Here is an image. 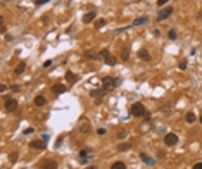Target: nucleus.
Returning a JSON list of instances; mask_svg holds the SVG:
<instances>
[{"label":"nucleus","instance_id":"f257e3e1","mask_svg":"<svg viewBox=\"0 0 202 169\" xmlns=\"http://www.w3.org/2000/svg\"><path fill=\"white\" fill-rule=\"evenodd\" d=\"M121 83V78H112V76H105L104 80H102V88L105 90V91H111L114 90L118 85Z\"/></svg>","mask_w":202,"mask_h":169},{"label":"nucleus","instance_id":"f03ea898","mask_svg":"<svg viewBox=\"0 0 202 169\" xmlns=\"http://www.w3.org/2000/svg\"><path fill=\"white\" fill-rule=\"evenodd\" d=\"M130 112H132V116H135V118H143V116H147V109H145V105L140 104V102L133 104Z\"/></svg>","mask_w":202,"mask_h":169},{"label":"nucleus","instance_id":"7ed1b4c3","mask_svg":"<svg viewBox=\"0 0 202 169\" xmlns=\"http://www.w3.org/2000/svg\"><path fill=\"white\" fill-rule=\"evenodd\" d=\"M164 143H166L168 147L176 145V143H178V135H174V133H168V135L164 136Z\"/></svg>","mask_w":202,"mask_h":169},{"label":"nucleus","instance_id":"20e7f679","mask_svg":"<svg viewBox=\"0 0 202 169\" xmlns=\"http://www.w3.org/2000/svg\"><path fill=\"white\" fill-rule=\"evenodd\" d=\"M30 147L31 149H36V150H43L45 147H47V140L43 138V140H33L30 143Z\"/></svg>","mask_w":202,"mask_h":169},{"label":"nucleus","instance_id":"39448f33","mask_svg":"<svg viewBox=\"0 0 202 169\" xmlns=\"http://www.w3.org/2000/svg\"><path fill=\"white\" fill-rule=\"evenodd\" d=\"M173 14V7H164V9L157 14V21H164V19H168L169 16Z\"/></svg>","mask_w":202,"mask_h":169},{"label":"nucleus","instance_id":"423d86ee","mask_svg":"<svg viewBox=\"0 0 202 169\" xmlns=\"http://www.w3.org/2000/svg\"><path fill=\"white\" fill-rule=\"evenodd\" d=\"M17 109V100L16 99H5V110L12 112V110Z\"/></svg>","mask_w":202,"mask_h":169},{"label":"nucleus","instance_id":"0eeeda50","mask_svg":"<svg viewBox=\"0 0 202 169\" xmlns=\"http://www.w3.org/2000/svg\"><path fill=\"white\" fill-rule=\"evenodd\" d=\"M104 95H105V90H104V88H102V90H92V91H90V97H93L97 102H100Z\"/></svg>","mask_w":202,"mask_h":169},{"label":"nucleus","instance_id":"6e6552de","mask_svg":"<svg viewBox=\"0 0 202 169\" xmlns=\"http://www.w3.org/2000/svg\"><path fill=\"white\" fill-rule=\"evenodd\" d=\"M40 169H57V162L55 160H45L40 164Z\"/></svg>","mask_w":202,"mask_h":169},{"label":"nucleus","instance_id":"1a4fd4ad","mask_svg":"<svg viewBox=\"0 0 202 169\" xmlns=\"http://www.w3.org/2000/svg\"><path fill=\"white\" fill-rule=\"evenodd\" d=\"M66 90H68V86H66V85H61V83H57V85L52 86V91H54L55 95H61V93H64Z\"/></svg>","mask_w":202,"mask_h":169},{"label":"nucleus","instance_id":"9d476101","mask_svg":"<svg viewBox=\"0 0 202 169\" xmlns=\"http://www.w3.org/2000/svg\"><path fill=\"white\" fill-rule=\"evenodd\" d=\"M138 57H140V60L147 62V60H150V54H149L147 49H142V50H138Z\"/></svg>","mask_w":202,"mask_h":169},{"label":"nucleus","instance_id":"9b49d317","mask_svg":"<svg viewBox=\"0 0 202 169\" xmlns=\"http://www.w3.org/2000/svg\"><path fill=\"white\" fill-rule=\"evenodd\" d=\"M47 104V99L43 97V95H36L35 97V105H38V107H43Z\"/></svg>","mask_w":202,"mask_h":169},{"label":"nucleus","instance_id":"f8f14e48","mask_svg":"<svg viewBox=\"0 0 202 169\" xmlns=\"http://www.w3.org/2000/svg\"><path fill=\"white\" fill-rule=\"evenodd\" d=\"M95 16H97V12H93V10L88 12V14H85L83 16V22H92V21L95 19Z\"/></svg>","mask_w":202,"mask_h":169},{"label":"nucleus","instance_id":"ddd939ff","mask_svg":"<svg viewBox=\"0 0 202 169\" xmlns=\"http://www.w3.org/2000/svg\"><path fill=\"white\" fill-rule=\"evenodd\" d=\"M24 69H26V62H19V64L14 67V73H16V74H23Z\"/></svg>","mask_w":202,"mask_h":169},{"label":"nucleus","instance_id":"4468645a","mask_svg":"<svg viewBox=\"0 0 202 169\" xmlns=\"http://www.w3.org/2000/svg\"><path fill=\"white\" fill-rule=\"evenodd\" d=\"M140 157H142V160H143V162H145V164H147V166H152V164H154V162H155V160L152 159V157H149V155H147V154H140Z\"/></svg>","mask_w":202,"mask_h":169},{"label":"nucleus","instance_id":"2eb2a0df","mask_svg":"<svg viewBox=\"0 0 202 169\" xmlns=\"http://www.w3.org/2000/svg\"><path fill=\"white\" fill-rule=\"evenodd\" d=\"M66 80L69 81V83H76V81H78V76H76V74H73L71 71H68V73H66Z\"/></svg>","mask_w":202,"mask_h":169},{"label":"nucleus","instance_id":"dca6fc26","mask_svg":"<svg viewBox=\"0 0 202 169\" xmlns=\"http://www.w3.org/2000/svg\"><path fill=\"white\" fill-rule=\"evenodd\" d=\"M195 119H197V118H195V114H193V112H187V116H185V121H187L188 124H193V123H195Z\"/></svg>","mask_w":202,"mask_h":169},{"label":"nucleus","instance_id":"f3484780","mask_svg":"<svg viewBox=\"0 0 202 169\" xmlns=\"http://www.w3.org/2000/svg\"><path fill=\"white\" fill-rule=\"evenodd\" d=\"M80 131H81V133H90V126H88L86 121H83V124L80 123Z\"/></svg>","mask_w":202,"mask_h":169},{"label":"nucleus","instance_id":"a211bd4d","mask_svg":"<svg viewBox=\"0 0 202 169\" xmlns=\"http://www.w3.org/2000/svg\"><path fill=\"white\" fill-rule=\"evenodd\" d=\"M145 22H149V17H138V19L133 21V26H140V24H145Z\"/></svg>","mask_w":202,"mask_h":169},{"label":"nucleus","instance_id":"6ab92c4d","mask_svg":"<svg viewBox=\"0 0 202 169\" xmlns=\"http://www.w3.org/2000/svg\"><path fill=\"white\" fill-rule=\"evenodd\" d=\"M104 60H105V64H109V66H116V62H118V60L114 59L111 54H109V55H107V57H105Z\"/></svg>","mask_w":202,"mask_h":169},{"label":"nucleus","instance_id":"aec40b11","mask_svg":"<svg viewBox=\"0 0 202 169\" xmlns=\"http://www.w3.org/2000/svg\"><path fill=\"white\" fill-rule=\"evenodd\" d=\"M121 59L123 60H128V59H130V49H128V47L121 52Z\"/></svg>","mask_w":202,"mask_h":169},{"label":"nucleus","instance_id":"412c9836","mask_svg":"<svg viewBox=\"0 0 202 169\" xmlns=\"http://www.w3.org/2000/svg\"><path fill=\"white\" fill-rule=\"evenodd\" d=\"M162 114H164V116H171V114H173V105L162 107Z\"/></svg>","mask_w":202,"mask_h":169},{"label":"nucleus","instance_id":"4be33fe9","mask_svg":"<svg viewBox=\"0 0 202 169\" xmlns=\"http://www.w3.org/2000/svg\"><path fill=\"white\" fill-rule=\"evenodd\" d=\"M111 169H126V164L124 162H114Z\"/></svg>","mask_w":202,"mask_h":169},{"label":"nucleus","instance_id":"5701e85b","mask_svg":"<svg viewBox=\"0 0 202 169\" xmlns=\"http://www.w3.org/2000/svg\"><path fill=\"white\" fill-rule=\"evenodd\" d=\"M118 149H119V152H126V150H130V149H132V145H130V143H121V145H119Z\"/></svg>","mask_w":202,"mask_h":169},{"label":"nucleus","instance_id":"b1692460","mask_svg":"<svg viewBox=\"0 0 202 169\" xmlns=\"http://www.w3.org/2000/svg\"><path fill=\"white\" fill-rule=\"evenodd\" d=\"M85 57H86V59H88V60L99 59V57H97V54H93V52H86V54H85Z\"/></svg>","mask_w":202,"mask_h":169},{"label":"nucleus","instance_id":"393cba45","mask_svg":"<svg viewBox=\"0 0 202 169\" xmlns=\"http://www.w3.org/2000/svg\"><path fill=\"white\" fill-rule=\"evenodd\" d=\"M9 160H10V162H12V164H14V162L17 160V152H12V154H10V155H9Z\"/></svg>","mask_w":202,"mask_h":169},{"label":"nucleus","instance_id":"a878e982","mask_svg":"<svg viewBox=\"0 0 202 169\" xmlns=\"http://www.w3.org/2000/svg\"><path fill=\"white\" fill-rule=\"evenodd\" d=\"M168 36H169V40H176V30H169Z\"/></svg>","mask_w":202,"mask_h":169},{"label":"nucleus","instance_id":"bb28decb","mask_svg":"<svg viewBox=\"0 0 202 169\" xmlns=\"http://www.w3.org/2000/svg\"><path fill=\"white\" fill-rule=\"evenodd\" d=\"M104 24H105V21H104V19H99L97 22H95V28H102Z\"/></svg>","mask_w":202,"mask_h":169},{"label":"nucleus","instance_id":"cd10ccee","mask_svg":"<svg viewBox=\"0 0 202 169\" xmlns=\"http://www.w3.org/2000/svg\"><path fill=\"white\" fill-rule=\"evenodd\" d=\"M100 55L104 57V59H105V57L109 55V50H107V49H102V50H100Z\"/></svg>","mask_w":202,"mask_h":169},{"label":"nucleus","instance_id":"c85d7f7f","mask_svg":"<svg viewBox=\"0 0 202 169\" xmlns=\"http://www.w3.org/2000/svg\"><path fill=\"white\" fill-rule=\"evenodd\" d=\"M180 69H187V60L185 59L180 60Z\"/></svg>","mask_w":202,"mask_h":169},{"label":"nucleus","instance_id":"c756f323","mask_svg":"<svg viewBox=\"0 0 202 169\" xmlns=\"http://www.w3.org/2000/svg\"><path fill=\"white\" fill-rule=\"evenodd\" d=\"M47 2H49V0H36V2H35V4H36V5H45V4H47Z\"/></svg>","mask_w":202,"mask_h":169},{"label":"nucleus","instance_id":"7c9ffc66","mask_svg":"<svg viewBox=\"0 0 202 169\" xmlns=\"http://www.w3.org/2000/svg\"><path fill=\"white\" fill-rule=\"evenodd\" d=\"M166 2H169V0H157V5H159V7H164Z\"/></svg>","mask_w":202,"mask_h":169},{"label":"nucleus","instance_id":"2f4dec72","mask_svg":"<svg viewBox=\"0 0 202 169\" xmlns=\"http://www.w3.org/2000/svg\"><path fill=\"white\" fill-rule=\"evenodd\" d=\"M97 133H99V135H105V128H99V129H97Z\"/></svg>","mask_w":202,"mask_h":169},{"label":"nucleus","instance_id":"473e14b6","mask_svg":"<svg viewBox=\"0 0 202 169\" xmlns=\"http://www.w3.org/2000/svg\"><path fill=\"white\" fill-rule=\"evenodd\" d=\"M193 169H202V162H197V164L193 166Z\"/></svg>","mask_w":202,"mask_h":169},{"label":"nucleus","instance_id":"72a5a7b5","mask_svg":"<svg viewBox=\"0 0 202 169\" xmlns=\"http://www.w3.org/2000/svg\"><path fill=\"white\" fill-rule=\"evenodd\" d=\"M88 169H97V166H90V168H88Z\"/></svg>","mask_w":202,"mask_h":169},{"label":"nucleus","instance_id":"f704fd0d","mask_svg":"<svg viewBox=\"0 0 202 169\" xmlns=\"http://www.w3.org/2000/svg\"><path fill=\"white\" fill-rule=\"evenodd\" d=\"M199 17H201V19H202V12H201V14H199Z\"/></svg>","mask_w":202,"mask_h":169},{"label":"nucleus","instance_id":"c9c22d12","mask_svg":"<svg viewBox=\"0 0 202 169\" xmlns=\"http://www.w3.org/2000/svg\"><path fill=\"white\" fill-rule=\"evenodd\" d=\"M201 123H202V116H201Z\"/></svg>","mask_w":202,"mask_h":169}]
</instances>
